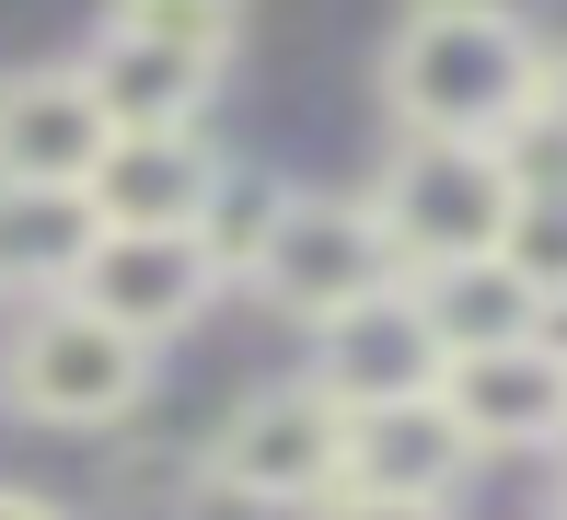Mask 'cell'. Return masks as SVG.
Listing matches in <instances>:
<instances>
[{
	"label": "cell",
	"mask_w": 567,
	"mask_h": 520,
	"mask_svg": "<svg viewBox=\"0 0 567 520\" xmlns=\"http://www.w3.org/2000/svg\"><path fill=\"white\" fill-rule=\"evenodd\" d=\"M533 93H545V46L509 0H417L382 46V104L405 139H475V150H522L533 139Z\"/></svg>",
	"instance_id": "6da1fadb"
},
{
	"label": "cell",
	"mask_w": 567,
	"mask_h": 520,
	"mask_svg": "<svg viewBox=\"0 0 567 520\" xmlns=\"http://www.w3.org/2000/svg\"><path fill=\"white\" fill-rule=\"evenodd\" d=\"M509 197H522V150L394 139V163H382V186L359 197V208L382 220V254H394V278H429V267H475V254H498Z\"/></svg>",
	"instance_id": "7a4b0ae2"
},
{
	"label": "cell",
	"mask_w": 567,
	"mask_h": 520,
	"mask_svg": "<svg viewBox=\"0 0 567 520\" xmlns=\"http://www.w3.org/2000/svg\"><path fill=\"white\" fill-rule=\"evenodd\" d=\"M244 290L267 301V312H290V324H324V312L394 290L382 220L359 197H278L267 231H255V254H244Z\"/></svg>",
	"instance_id": "3957f363"
},
{
	"label": "cell",
	"mask_w": 567,
	"mask_h": 520,
	"mask_svg": "<svg viewBox=\"0 0 567 520\" xmlns=\"http://www.w3.org/2000/svg\"><path fill=\"white\" fill-rule=\"evenodd\" d=\"M151 394V347H127L116 324H93L82 301H35L12 335V405L35 428H116Z\"/></svg>",
	"instance_id": "277c9868"
},
{
	"label": "cell",
	"mask_w": 567,
	"mask_h": 520,
	"mask_svg": "<svg viewBox=\"0 0 567 520\" xmlns=\"http://www.w3.org/2000/svg\"><path fill=\"white\" fill-rule=\"evenodd\" d=\"M197 475L220 498H244V509H324L337 498V405L313 382H267V394H244L220 416Z\"/></svg>",
	"instance_id": "5b68a950"
},
{
	"label": "cell",
	"mask_w": 567,
	"mask_h": 520,
	"mask_svg": "<svg viewBox=\"0 0 567 520\" xmlns=\"http://www.w3.org/2000/svg\"><path fill=\"white\" fill-rule=\"evenodd\" d=\"M70 301L93 312V324H116L127 347H163V335H186L197 312L220 301V267L197 231H105V243L82 254V278H70Z\"/></svg>",
	"instance_id": "8992f818"
},
{
	"label": "cell",
	"mask_w": 567,
	"mask_h": 520,
	"mask_svg": "<svg viewBox=\"0 0 567 520\" xmlns=\"http://www.w3.org/2000/svg\"><path fill=\"white\" fill-rule=\"evenodd\" d=\"M313 382L337 416H359V405H417V394H441V335H429V312H417V290H371V301H348V312H324L313 324Z\"/></svg>",
	"instance_id": "52a82bcc"
},
{
	"label": "cell",
	"mask_w": 567,
	"mask_h": 520,
	"mask_svg": "<svg viewBox=\"0 0 567 520\" xmlns=\"http://www.w3.org/2000/svg\"><path fill=\"white\" fill-rule=\"evenodd\" d=\"M441 416L463 451H567V347L522 335V347H475L441 371Z\"/></svg>",
	"instance_id": "ba28073f"
},
{
	"label": "cell",
	"mask_w": 567,
	"mask_h": 520,
	"mask_svg": "<svg viewBox=\"0 0 567 520\" xmlns=\"http://www.w3.org/2000/svg\"><path fill=\"white\" fill-rule=\"evenodd\" d=\"M463 462H475V451H463V428L441 416V394L337 416V498H405V509H452Z\"/></svg>",
	"instance_id": "9c48e42d"
},
{
	"label": "cell",
	"mask_w": 567,
	"mask_h": 520,
	"mask_svg": "<svg viewBox=\"0 0 567 520\" xmlns=\"http://www.w3.org/2000/svg\"><path fill=\"white\" fill-rule=\"evenodd\" d=\"M82 93L93 116L116 127V139H163V127H197L220 93V59L209 46H174V35H127V23H105L82 59Z\"/></svg>",
	"instance_id": "30bf717a"
},
{
	"label": "cell",
	"mask_w": 567,
	"mask_h": 520,
	"mask_svg": "<svg viewBox=\"0 0 567 520\" xmlns=\"http://www.w3.org/2000/svg\"><path fill=\"white\" fill-rule=\"evenodd\" d=\"M220 186H231V163L197 127H163V139H105V163H93V220L105 231H197L220 208Z\"/></svg>",
	"instance_id": "8fae6325"
},
{
	"label": "cell",
	"mask_w": 567,
	"mask_h": 520,
	"mask_svg": "<svg viewBox=\"0 0 567 520\" xmlns=\"http://www.w3.org/2000/svg\"><path fill=\"white\" fill-rule=\"evenodd\" d=\"M116 127L93 116L82 70H23L0 82V186H47V197H82L93 163H105Z\"/></svg>",
	"instance_id": "7c38bea8"
},
{
	"label": "cell",
	"mask_w": 567,
	"mask_h": 520,
	"mask_svg": "<svg viewBox=\"0 0 567 520\" xmlns=\"http://www.w3.org/2000/svg\"><path fill=\"white\" fill-rule=\"evenodd\" d=\"M405 290H417L429 335H441V371L475 358V347H522V335H545V301H533L498 254H475V267H429V278H405Z\"/></svg>",
	"instance_id": "4fadbf2b"
},
{
	"label": "cell",
	"mask_w": 567,
	"mask_h": 520,
	"mask_svg": "<svg viewBox=\"0 0 567 520\" xmlns=\"http://www.w3.org/2000/svg\"><path fill=\"white\" fill-rule=\"evenodd\" d=\"M105 243L93 197H47V186H0V290H35V301H70L82 254Z\"/></svg>",
	"instance_id": "5bb4252c"
},
{
	"label": "cell",
	"mask_w": 567,
	"mask_h": 520,
	"mask_svg": "<svg viewBox=\"0 0 567 520\" xmlns=\"http://www.w3.org/2000/svg\"><path fill=\"white\" fill-rule=\"evenodd\" d=\"M498 267L522 278L533 301H567V174H522V197H509V231H498Z\"/></svg>",
	"instance_id": "9a60e30c"
},
{
	"label": "cell",
	"mask_w": 567,
	"mask_h": 520,
	"mask_svg": "<svg viewBox=\"0 0 567 520\" xmlns=\"http://www.w3.org/2000/svg\"><path fill=\"white\" fill-rule=\"evenodd\" d=\"M105 23H127V35H174V46H209V59H231V0H116Z\"/></svg>",
	"instance_id": "2e32d148"
},
{
	"label": "cell",
	"mask_w": 567,
	"mask_h": 520,
	"mask_svg": "<svg viewBox=\"0 0 567 520\" xmlns=\"http://www.w3.org/2000/svg\"><path fill=\"white\" fill-rule=\"evenodd\" d=\"M313 520H452V509H405V498H324Z\"/></svg>",
	"instance_id": "e0dca14e"
},
{
	"label": "cell",
	"mask_w": 567,
	"mask_h": 520,
	"mask_svg": "<svg viewBox=\"0 0 567 520\" xmlns=\"http://www.w3.org/2000/svg\"><path fill=\"white\" fill-rule=\"evenodd\" d=\"M533 127H545V139H567V59H545V93H533Z\"/></svg>",
	"instance_id": "ac0fdd59"
},
{
	"label": "cell",
	"mask_w": 567,
	"mask_h": 520,
	"mask_svg": "<svg viewBox=\"0 0 567 520\" xmlns=\"http://www.w3.org/2000/svg\"><path fill=\"white\" fill-rule=\"evenodd\" d=\"M0 520H70V509H47V498H23V486H0Z\"/></svg>",
	"instance_id": "d6986e66"
},
{
	"label": "cell",
	"mask_w": 567,
	"mask_h": 520,
	"mask_svg": "<svg viewBox=\"0 0 567 520\" xmlns=\"http://www.w3.org/2000/svg\"><path fill=\"white\" fill-rule=\"evenodd\" d=\"M556 520H567V462H556Z\"/></svg>",
	"instance_id": "ffe728a7"
},
{
	"label": "cell",
	"mask_w": 567,
	"mask_h": 520,
	"mask_svg": "<svg viewBox=\"0 0 567 520\" xmlns=\"http://www.w3.org/2000/svg\"><path fill=\"white\" fill-rule=\"evenodd\" d=\"M231 12H244V0H231Z\"/></svg>",
	"instance_id": "44dd1931"
}]
</instances>
